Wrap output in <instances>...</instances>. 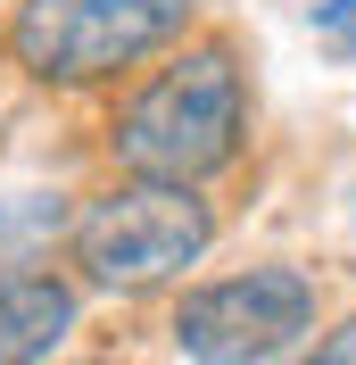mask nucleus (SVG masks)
Returning <instances> with one entry per match:
<instances>
[{
  "label": "nucleus",
  "mask_w": 356,
  "mask_h": 365,
  "mask_svg": "<svg viewBox=\"0 0 356 365\" xmlns=\"http://www.w3.org/2000/svg\"><path fill=\"white\" fill-rule=\"evenodd\" d=\"M75 316H83V291L50 266H17L0 274V365H50L67 349Z\"/></svg>",
  "instance_id": "obj_5"
},
{
  "label": "nucleus",
  "mask_w": 356,
  "mask_h": 365,
  "mask_svg": "<svg viewBox=\"0 0 356 365\" xmlns=\"http://www.w3.org/2000/svg\"><path fill=\"white\" fill-rule=\"evenodd\" d=\"M315 34H323L340 58H356V0H315Z\"/></svg>",
  "instance_id": "obj_7"
},
{
  "label": "nucleus",
  "mask_w": 356,
  "mask_h": 365,
  "mask_svg": "<svg viewBox=\"0 0 356 365\" xmlns=\"http://www.w3.org/2000/svg\"><path fill=\"white\" fill-rule=\"evenodd\" d=\"M257 133V83L232 34H182L141 75H125L100 116V150L116 175L150 182H224Z\"/></svg>",
  "instance_id": "obj_1"
},
{
  "label": "nucleus",
  "mask_w": 356,
  "mask_h": 365,
  "mask_svg": "<svg viewBox=\"0 0 356 365\" xmlns=\"http://www.w3.org/2000/svg\"><path fill=\"white\" fill-rule=\"evenodd\" d=\"M216 200L199 182H150V175H116L108 191H91L67 216V266L75 291H108V299H141L166 291L216 250Z\"/></svg>",
  "instance_id": "obj_2"
},
{
  "label": "nucleus",
  "mask_w": 356,
  "mask_h": 365,
  "mask_svg": "<svg viewBox=\"0 0 356 365\" xmlns=\"http://www.w3.org/2000/svg\"><path fill=\"white\" fill-rule=\"evenodd\" d=\"M315 324H323V282L290 257H266V266L191 282L166 332L191 365H282L315 341Z\"/></svg>",
  "instance_id": "obj_4"
},
{
  "label": "nucleus",
  "mask_w": 356,
  "mask_h": 365,
  "mask_svg": "<svg viewBox=\"0 0 356 365\" xmlns=\"http://www.w3.org/2000/svg\"><path fill=\"white\" fill-rule=\"evenodd\" d=\"M199 0H9V67L42 91H116L166 42H182Z\"/></svg>",
  "instance_id": "obj_3"
},
{
  "label": "nucleus",
  "mask_w": 356,
  "mask_h": 365,
  "mask_svg": "<svg viewBox=\"0 0 356 365\" xmlns=\"http://www.w3.org/2000/svg\"><path fill=\"white\" fill-rule=\"evenodd\" d=\"M282 365H356V316L348 324H332V332H315L298 357H282Z\"/></svg>",
  "instance_id": "obj_6"
},
{
  "label": "nucleus",
  "mask_w": 356,
  "mask_h": 365,
  "mask_svg": "<svg viewBox=\"0 0 356 365\" xmlns=\"http://www.w3.org/2000/svg\"><path fill=\"white\" fill-rule=\"evenodd\" d=\"M50 365H116V357H50Z\"/></svg>",
  "instance_id": "obj_8"
}]
</instances>
